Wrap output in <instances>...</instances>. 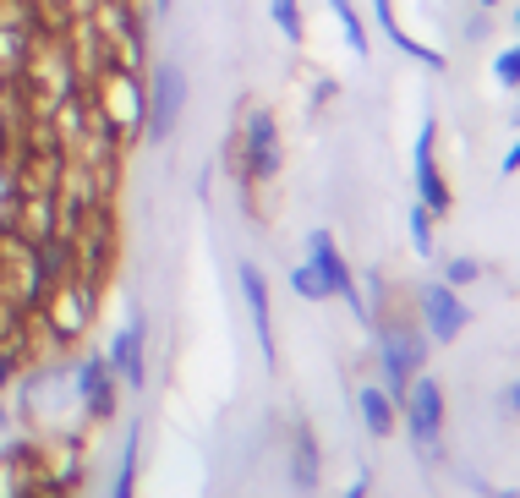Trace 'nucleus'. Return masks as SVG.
I'll return each mask as SVG.
<instances>
[{"label":"nucleus","mask_w":520,"mask_h":498,"mask_svg":"<svg viewBox=\"0 0 520 498\" xmlns=\"http://www.w3.org/2000/svg\"><path fill=\"white\" fill-rule=\"evenodd\" d=\"M88 94V115L115 137L121 148H132L143 137V115H148V94H143V72H126V66L104 61L94 77L83 83Z\"/></svg>","instance_id":"1"},{"label":"nucleus","mask_w":520,"mask_h":498,"mask_svg":"<svg viewBox=\"0 0 520 498\" xmlns=\"http://www.w3.org/2000/svg\"><path fill=\"white\" fill-rule=\"evenodd\" d=\"M94 307H99V291L88 280H77V274H66V280H55V285H44V296H39V323H44V334H50L55 345H72V340H83L88 334V323H94Z\"/></svg>","instance_id":"2"},{"label":"nucleus","mask_w":520,"mask_h":498,"mask_svg":"<svg viewBox=\"0 0 520 498\" xmlns=\"http://www.w3.org/2000/svg\"><path fill=\"white\" fill-rule=\"evenodd\" d=\"M143 94H148L143 137L148 143H165L181 121V104H187V77H181L176 66H154V72H143Z\"/></svg>","instance_id":"3"},{"label":"nucleus","mask_w":520,"mask_h":498,"mask_svg":"<svg viewBox=\"0 0 520 498\" xmlns=\"http://www.w3.org/2000/svg\"><path fill=\"white\" fill-rule=\"evenodd\" d=\"M236 176H241V187H247V192L258 187V181H274V176H280V132H274V115H269V110H252V115H247Z\"/></svg>","instance_id":"4"},{"label":"nucleus","mask_w":520,"mask_h":498,"mask_svg":"<svg viewBox=\"0 0 520 498\" xmlns=\"http://www.w3.org/2000/svg\"><path fill=\"white\" fill-rule=\"evenodd\" d=\"M378 351H384V373H389V389H384V395H406L411 378H416V367H422V356H427L422 334H416L411 323L389 318L384 329H378Z\"/></svg>","instance_id":"5"},{"label":"nucleus","mask_w":520,"mask_h":498,"mask_svg":"<svg viewBox=\"0 0 520 498\" xmlns=\"http://www.w3.org/2000/svg\"><path fill=\"white\" fill-rule=\"evenodd\" d=\"M406 427H411V444L422 449V455H438V438H444V389H438L433 378H411Z\"/></svg>","instance_id":"6"},{"label":"nucleus","mask_w":520,"mask_h":498,"mask_svg":"<svg viewBox=\"0 0 520 498\" xmlns=\"http://www.w3.org/2000/svg\"><path fill=\"white\" fill-rule=\"evenodd\" d=\"M433 143H438V121L427 115L422 121V137H416V203L427 208V214H449L455 198H449V181L438 176V159H433Z\"/></svg>","instance_id":"7"},{"label":"nucleus","mask_w":520,"mask_h":498,"mask_svg":"<svg viewBox=\"0 0 520 498\" xmlns=\"http://www.w3.org/2000/svg\"><path fill=\"white\" fill-rule=\"evenodd\" d=\"M307 247H312V269H318V280H323V285H329V296H345L356 318H367L362 291H356V280H351V269H345V258H340V247H334L329 230H312Z\"/></svg>","instance_id":"8"},{"label":"nucleus","mask_w":520,"mask_h":498,"mask_svg":"<svg viewBox=\"0 0 520 498\" xmlns=\"http://www.w3.org/2000/svg\"><path fill=\"white\" fill-rule=\"evenodd\" d=\"M77 395H83V411L94 416V422H110L115 416V373L104 356H88L83 367H77Z\"/></svg>","instance_id":"9"},{"label":"nucleus","mask_w":520,"mask_h":498,"mask_svg":"<svg viewBox=\"0 0 520 498\" xmlns=\"http://www.w3.org/2000/svg\"><path fill=\"white\" fill-rule=\"evenodd\" d=\"M422 318L433 340H455L466 329V307H460V296L449 285H422Z\"/></svg>","instance_id":"10"},{"label":"nucleus","mask_w":520,"mask_h":498,"mask_svg":"<svg viewBox=\"0 0 520 498\" xmlns=\"http://www.w3.org/2000/svg\"><path fill=\"white\" fill-rule=\"evenodd\" d=\"M110 373L121 378V384H132V389H143V323H126L121 334H115V345H110Z\"/></svg>","instance_id":"11"},{"label":"nucleus","mask_w":520,"mask_h":498,"mask_svg":"<svg viewBox=\"0 0 520 498\" xmlns=\"http://www.w3.org/2000/svg\"><path fill=\"white\" fill-rule=\"evenodd\" d=\"M241 291H247V307H252V329H258V345L263 356L274 362V312H269V285H263L258 263H241Z\"/></svg>","instance_id":"12"},{"label":"nucleus","mask_w":520,"mask_h":498,"mask_svg":"<svg viewBox=\"0 0 520 498\" xmlns=\"http://www.w3.org/2000/svg\"><path fill=\"white\" fill-rule=\"evenodd\" d=\"M291 477H296V488H318V438H312V427L302 422L296 427V449H291Z\"/></svg>","instance_id":"13"},{"label":"nucleus","mask_w":520,"mask_h":498,"mask_svg":"<svg viewBox=\"0 0 520 498\" xmlns=\"http://www.w3.org/2000/svg\"><path fill=\"white\" fill-rule=\"evenodd\" d=\"M373 6H378V22H384V33H389V39L400 44V50H406V55H416V61H422V66H433V72H438V66H444V55H438V50H427V44L406 39V28H400V22H395V6H389V0H373Z\"/></svg>","instance_id":"14"},{"label":"nucleus","mask_w":520,"mask_h":498,"mask_svg":"<svg viewBox=\"0 0 520 498\" xmlns=\"http://www.w3.org/2000/svg\"><path fill=\"white\" fill-rule=\"evenodd\" d=\"M362 422H367L373 438L395 433V400H389L384 389H362Z\"/></svg>","instance_id":"15"},{"label":"nucleus","mask_w":520,"mask_h":498,"mask_svg":"<svg viewBox=\"0 0 520 498\" xmlns=\"http://www.w3.org/2000/svg\"><path fill=\"white\" fill-rule=\"evenodd\" d=\"M115 498H137V427L126 433V449H121V471H115Z\"/></svg>","instance_id":"16"},{"label":"nucleus","mask_w":520,"mask_h":498,"mask_svg":"<svg viewBox=\"0 0 520 498\" xmlns=\"http://www.w3.org/2000/svg\"><path fill=\"white\" fill-rule=\"evenodd\" d=\"M329 6H334V17H340V28H345V44H351L356 55H367V33H362L356 6H351V0H329Z\"/></svg>","instance_id":"17"},{"label":"nucleus","mask_w":520,"mask_h":498,"mask_svg":"<svg viewBox=\"0 0 520 498\" xmlns=\"http://www.w3.org/2000/svg\"><path fill=\"white\" fill-rule=\"evenodd\" d=\"M269 11H274V22H280V33H285V39H291V44H302V6H296V0H269Z\"/></svg>","instance_id":"18"},{"label":"nucleus","mask_w":520,"mask_h":498,"mask_svg":"<svg viewBox=\"0 0 520 498\" xmlns=\"http://www.w3.org/2000/svg\"><path fill=\"white\" fill-rule=\"evenodd\" d=\"M291 285H296V296H307V301H323V296H329V285L318 280V269H312V263H302V269L291 274Z\"/></svg>","instance_id":"19"},{"label":"nucleus","mask_w":520,"mask_h":498,"mask_svg":"<svg viewBox=\"0 0 520 498\" xmlns=\"http://www.w3.org/2000/svg\"><path fill=\"white\" fill-rule=\"evenodd\" d=\"M411 236H416V252H433V214L422 203L411 208Z\"/></svg>","instance_id":"20"},{"label":"nucleus","mask_w":520,"mask_h":498,"mask_svg":"<svg viewBox=\"0 0 520 498\" xmlns=\"http://www.w3.org/2000/svg\"><path fill=\"white\" fill-rule=\"evenodd\" d=\"M493 77H499L504 88H520V50H504L499 61H493Z\"/></svg>","instance_id":"21"},{"label":"nucleus","mask_w":520,"mask_h":498,"mask_svg":"<svg viewBox=\"0 0 520 498\" xmlns=\"http://www.w3.org/2000/svg\"><path fill=\"white\" fill-rule=\"evenodd\" d=\"M477 274H482V269H477V263H471V258H449L444 280H449V285H471V280H477Z\"/></svg>","instance_id":"22"},{"label":"nucleus","mask_w":520,"mask_h":498,"mask_svg":"<svg viewBox=\"0 0 520 498\" xmlns=\"http://www.w3.org/2000/svg\"><path fill=\"white\" fill-rule=\"evenodd\" d=\"M504 411H520V384L504 389Z\"/></svg>","instance_id":"23"},{"label":"nucleus","mask_w":520,"mask_h":498,"mask_svg":"<svg viewBox=\"0 0 520 498\" xmlns=\"http://www.w3.org/2000/svg\"><path fill=\"white\" fill-rule=\"evenodd\" d=\"M515 170H520V143L510 148V159H504V176H515Z\"/></svg>","instance_id":"24"},{"label":"nucleus","mask_w":520,"mask_h":498,"mask_svg":"<svg viewBox=\"0 0 520 498\" xmlns=\"http://www.w3.org/2000/svg\"><path fill=\"white\" fill-rule=\"evenodd\" d=\"M345 498H367V477H356V482H351V493H345Z\"/></svg>","instance_id":"25"},{"label":"nucleus","mask_w":520,"mask_h":498,"mask_svg":"<svg viewBox=\"0 0 520 498\" xmlns=\"http://www.w3.org/2000/svg\"><path fill=\"white\" fill-rule=\"evenodd\" d=\"M477 6H499V0H477Z\"/></svg>","instance_id":"26"},{"label":"nucleus","mask_w":520,"mask_h":498,"mask_svg":"<svg viewBox=\"0 0 520 498\" xmlns=\"http://www.w3.org/2000/svg\"><path fill=\"white\" fill-rule=\"evenodd\" d=\"M0 427H6V416H0Z\"/></svg>","instance_id":"27"},{"label":"nucleus","mask_w":520,"mask_h":498,"mask_svg":"<svg viewBox=\"0 0 520 498\" xmlns=\"http://www.w3.org/2000/svg\"><path fill=\"white\" fill-rule=\"evenodd\" d=\"M515 22H520V11H515Z\"/></svg>","instance_id":"28"}]
</instances>
